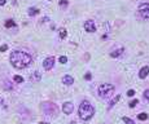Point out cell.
Segmentation results:
<instances>
[{
    "instance_id": "1",
    "label": "cell",
    "mask_w": 149,
    "mask_h": 124,
    "mask_svg": "<svg viewBox=\"0 0 149 124\" xmlns=\"http://www.w3.org/2000/svg\"><path fill=\"white\" fill-rule=\"evenodd\" d=\"M10 63L14 69H25L27 67L30 63L32 62V58L31 56L26 52H22V51H14L10 53Z\"/></svg>"
},
{
    "instance_id": "2",
    "label": "cell",
    "mask_w": 149,
    "mask_h": 124,
    "mask_svg": "<svg viewBox=\"0 0 149 124\" xmlns=\"http://www.w3.org/2000/svg\"><path fill=\"white\" fill-rule=\"evenodd\" d=\"M78 112H79V118L82 120H89L95 115V107L92 106L87 100H84V101H82V103L79 105Z\"/></svg>"
},
{
    "instance_id": "3",
    "label": "cell",
    "mask_w": 149,
    "mask_h": 124,
    "mask_svg": "<svg viewBox=\"0 0 149 124\" xmlns=\"http://www.w3.org/2000/svg\"><path fill=\"white\" fill-rule=\"evenodd\" d=\"M42 109H43V112L48 116H56L58 114V107L53 102H44Z\"/></svg>"
},
{
    "instance_id": "4",
    "label": "cell",
    "mask_w": 149,
    "mask_h": 124,
    "mask_svg": "<svg viewBox=\"0 0 149 124\" xmlns=\"http://www.w3.org/2000/svg\"><path fill=\"white\" fill-rule=\"evenodd\" d=\"M114 93V85L111 84H101L99 87V96L102 98H108Z\"/></svg>"
},
{
    "instance_id": "5",
    "label": "cell",
    "mask_w": 149,
    "mask_h": 124,
    "mask_svg": "<svg viewBox=\"0 0 149 124\" xmlns=\"http://www.w3.org/2000/svg\"><path fill=\"white\" fill-rule=\"evenodd\" d=\"M139 12H140V16L143 18L149 20V3H143V4H140Z\"/></svg>"
},
{
    "instance_id": "6",
    "label": "cell",
    "mask_w": 149,
    "mask_h": 124,
    "mask_svg": "<svg viewBox=\"0 0 149 124\" xmlns=\"http://www.w3.org/2000/svg\"><path fill=\"white\" fill-rule=\"evenodd\" d=\"M55 65V57L53 56H51V57H47L46 59L43 61V67L46 70H51L52 67H53Z\"/></svg>"
},
{
    "instance_id": "7",
    "label": "cell",
    "mask_w": 149,
    "mask_h": 124,
    "mask_svg": "<svg viewBox=\"0 0 149 124\" xmlns=\"http://www.w3.org/2000/svg\"><path fill=\"white\" fill-rule=\"evenodd\" d=\"M84 30L87 32H95L96 31V25L92 20H88L84 22Z\"/></svg>"
},
{
    "instance_id": "8",
    "label": "cell",
    "mask_w": 149,
    "mask_h": 124,
    "mask_svg": "<svg viewBox=\"0 0 149 124\" xmlns=\"http://www.w3.org/2000/svg\"><path fill=\"white\" fill-rule=\"evenodd\" d=\"M73 109H74V106H73L71 102H65L64 105H62V111H64L66 115H70V114H71V112H73Z\"/></svg>"
},
{
    "instance_id": "9",
    "label": "cell",
    "mask_w": 149,
    "mask_h": 124,
    "mask_svg": "<svg viewBox=\"0 0 149 124\" xmlns=\"http://www.w3.org/2000/svg\"><path fill=\"white\" fill-rule=\"evenodd\" d=\"M62 83H64L65 85H71L74 83V79L71 75H65L64 78H62Z\"/></svg>"
},
{
    "instance_id": "10",
    "label": "cell",
    "mask_w": 149,
    "mask_h": 124,
    "mask_svg": "<svg viewBox=\"0 0 149 124\" xmlns=\"http://www.w3.org/2000/svg\"><path fill=\"white\" fill-rule=\"evenodd\" d=\"M148 74H149V66H145V67H143V69L139 71V78L140 79H144Z\"/></svg>"
},
{
    "instance_id": "11",
    "label": "cell",
    "mask_w": 149,
    "mask_h": 124,
    "mask_svg": "<svg viewBox=\"0 0 149 124\" xmlns=\"http://www.w3.org/2000/svg\"><path fill=\"white\" fill-rule=\"evenodd\" d=\"M123 52H125V49H123V48H119V49H117V51H113V52H111V53H110V56H111V57H118V56H121L122 53H123Z\"/></svg>"
},
{
    "instance_id": "12",
    "label": "cell",
    "mask_w": 149,
    "mask_h": 124,
    "mask_svg": "<svg viewBox=\"0 0 149 124\" xmlns=\"http://www.w3.org/2000/svg\"><path fill=\"white\" fill-rule=\"evenodd\" d=\"M119 98H121V96H119V95H117V96H115L114 98L110 101V103H109V109H111V107H113L114 105H115V103H117L118 101H119Z\"/></svg>"
},
{
    "instance_id": "13",
    "label": "cell",
    "mask_w": 149,
    "mask_h": 124,
    "mask_svg": "<svg viewBox=\"0 0 149 124\" xmlns=\"http://www.w3.org/2000/svg\"><path fill=\"white\" fill-rule=\"evenodd\" d=\"M16 26H17L16 22L12 21V20H8V21L5 22V27H8V29H9V27H16Z\"/></svg>"
},
{
    "instance_id": "14",
    "label": "cell",
    "mask_w": 149,
    "mask_h": 124,
    "mask_svg": "<svg viewBox=\"0 0 149 124\" xmlns=\"http://www.w3.org/2000/svg\"><path fill=\"white\" fill-rule=\"evenodd\" d=\"M40 78H42V76H40V73H38V71H35V73L34 74H32V80H34V81H39L40 80Z\"/></svg>"
},
{
    "instance_id": "15",
    "label": "cell",
    "mask_w": 149,
    "mask_h": 124,
    "mask_svg": "<svg viewBox=\"0 0 149 124\" xmlns=\"http://www.w3.org/2000/svg\"><path fill=\"white\" fill-rule=\"evenodd\" d=\"M38 13H39V9L38 8H30L29 9V14H30V16H36Z\"/></svg>"
},
{
    "instance_id": "16",
    "label": "cell",
    "mask_w": 149,
    "mask_h": 124,
    "mask_svg": "<svg viewBox=\"0 0 149 124\" xmlns=\"http://www.w3.org/2000/svg\"><path fill=\"white\" fill-rule=\"evenodd\" d=\"M137 119H139V120H147L148 119V115L145 114V112H141V114L137 115Z\"/></svg>"
},
{
    "instance_id": "17",
    "label": "cell",
    "mask_w": 149,
    "mask_h": 124,
    "mask_svg": "<svg viewBox=\"0 0 149 124\" xmlns=\"http://www.w3.org/2000/svg\"><path fill=\"white\" fill-rule=\"evenodd\" d=\"M123 122H125L126 124H135V122H133L132 119L127 118V116H123Z\"/></svg>"
},
{
    "instance_id": "18",
    "label": "cell",
    "mask_w": 149,
    "mask_h": 124,
    "mask_svg": "<svg viewBox=\"0 0 149 124\" xmlns=\"http://www.w3.org/2000/svg\"><path fill=\"white\" fill-rule=\"evenodd\" d=\"M60 37H61V39H65V37H66V30L65 29L60 30Z\"/></svg>"
},
{
    "instance_id": "19",
    "label": "cell",
    "mask_w": 149,
    "mask_h": 124,
    "mask_svg": "<svg viewBox=\"0 0 149 124\" xmlns=\"http://www.w3.org/2000/svg\"><path fill=\"white\" fill-rule=\"evenodd\" d=\"M13 79H14V81H16V83H22V81H24V78L20 76V75H16Z\"/></svg>"
},
{
    "instance_id": "20",
    "label": "cell",
    "mask_w": 149,
    "mask_h": 124,
    "mask_svg": "<svg viewBox=\"0 0 149 124\" xmlns=\"http://www.w3.org/2000/svg\"><path fill=\"white\" fill-rule=\"evenodd\" d=\"M137 102H139L137 100H133V101H131V102L128 103V106H130V107H135L136 105H137Z\"/></svg>"
},
{
    "instance_id": "21",
    "label": "cell",
    "mask_w": 149,
    "mask_h": 124,
    "mask_svg": "<svg viewBox=\"0 0 149 124\" xmlns=\"http://www.w3.org/2000/svg\"><path fill=\"white\" fill-rule=\"evenodd\" d=\"M60 7L66 8V7H68V1H66V0H61V1H60Z\"/></svg>"
},
{
    "instance_id": "22",
    "label": "cell",
    "mask_w": 149,
    "mask_h": 124,
    "mask_svg": "<svg viewBox=\"0 0 149 124\" xmlns=\"http://www.w3.org/2000/svg\"><path fill=\"white\" fill-rule=\"evenodd\" d=\"M60 62H61V63H66V62H68V58H66L65 56H61V57H60Z\"/></svg>"
},
{
    "instance_id": "23",
    "label": "cell",
    "mask_w": 149,
    "mask_h": 124,
    "mask_svg": "<svg viewBox=\"0 0 149 124\" xmlns=\"http://www.w3.org/2000/svg\"><path fill=\"white\" fill-rule=\"evenodd\" d=\"M133 95H135V91H133V89H130V91L127 92V96L128 97H132Z\"/></svg>"
},
{
    "instance_id": "24",
    "label": "cell",
    "mask_w": 149,
    "mask_h": 124,
    "mask_svg": "<svg viewBox=\"0 0 149 124\" xmlns=\"http://www.w3.org/2000/svg\"><path fill=\"white\" fill-rule=\"evenodd\" d=\"M144 97L147 100H149V89H147V91H144Z\"/></svg>"
},
{
    "instance_id": "25",
    "label": "cell",
    "mask_w": 149,
    "mask_h": 124,
    "mask_svg": "<svg viewBox=\"0 0 149 124\" xmlns=\"http://www.w3.org/2000/svg\"><path fill=\"white\" fill-rule=\"evenodd\" d=\"M7 49H8V45H7V44H4V45H1V48H0V51H1V52H5Z\"/></svg>"
},
{
    "instance_id": "26",
    "label": "cell",
    "mask_w": 149,
    "mask_h": 124,
    "mask_svg": "<svg viewBox=\"0 0 149 124\" xmlns=\"http://www.w3.org/2000/svg\"><path fill=\"white\" fill-rule=\"evenodd\" d=\"M84 78H86V80H91V74H89V73H88V74H86V76H84Z\"/></svg>"
},
{
    "instance_id": "27",
    "label": "cell",
    "mask_w": 149,
    "mask_h": 124,
    "mask_svg": "<svg viewBox=\"0 0 149 124\" xmlns=\"http://www.w3.org/2000/svg\"><path fill=\"white\" fill-rule=\"evenodd\" d=\"M7 3V0H0V5H4Z\"/></svg>"
},
{
    "instance_id": "28",
    "label": "cell",
    "mask_w": 149,
    "mask_h": 124,
    "mask_svg": "<svg viewBox=\"0 0 149 124\" xmlns=\"http://www.w3.org/2000/svg\"><path fill=\"white\" fill-rule=\"evenodd\" d=\"M38 124H48V123H46V122H40V123H38Z\"/></svg>"
},
{
    "instance_id": "29",
    "label": "cell",
    "mask_w": 149,
    "mask_h": 124,
    "mask_svg": "<svg viewBox=\"0 0 149 124\" xmlns=\"http://www.w3.org/2000/svg\"><path fill=\"white\" fill-rule=\"evenodd\" d=\"M0 105H3V100L1 98H0Z\"/></svg>"
}]
</instances>
